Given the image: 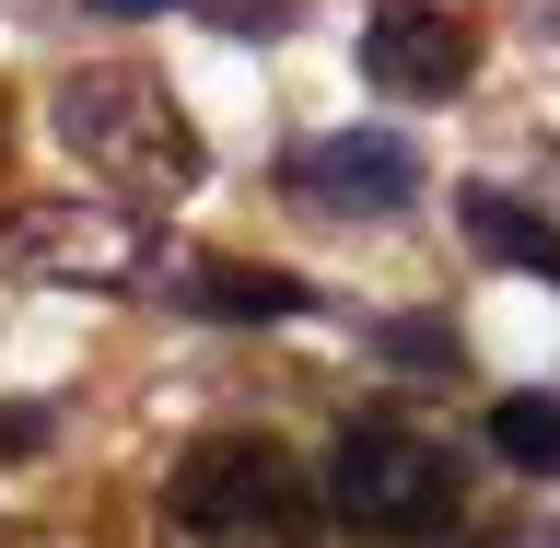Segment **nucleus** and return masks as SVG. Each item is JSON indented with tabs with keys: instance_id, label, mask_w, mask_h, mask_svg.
<instances>
[{
	"instance_id": "nucleus-1",
	"label": "nucleus",
	"mask_w": 560,
	"mask_h": 548,
	"mask_svg": "<svg viewBox=\"0 0 560 548\" xmlns=\"http://www.w3.org/2000/svg\"><path fill=\"white\" fill-rule=\"evenodd\" d=\"M315 525H327V502L292 467V444H269V432H199L164 467V502H152L164 548H315Z\"/></svg>"
},
{
	"instance_id": "nucleus-2",
	"label": "nucleus",
	"mask_w": 560,
	"mask_h": 548,
	"mask_svg": "<svg viewBox=\"0 0 560 548\" xmlns=\"http://www.w3.org/2000/svg\"><path fill=\"white\" fill-rule=\"evenodd\" d=\"M315 502H327L350 537L420 548V537H455V525H467V467H455L420 420L362 409V420H339V444L315 467Z\"/></svg>"
},
{
	"instance_id": "nucleus-3",
	"label": "nucleus",
	"mask_w": 560,
	"mask_h": 548,
	"mask_svg": "<svg viewBox=\"0 0 560 548\" xmlns=\"http://www.w3.org/2000/svg\"><path fill=\"white\" fill-rule=\"evenodd\" d=\"M47 117H59L70 164H94L129 210H164V199H187L210 175V140L187 129V105H175L152 70H70Z\"/></svg>"
},
{
	"instance_id": "nucleus-4",
	"label": "nucleus",
	"mask_w": 560,
	"mask_h": 548,
	"mask_svg": "<svg viewBox=\"0 0 560 548\" xmlns=\"http://www.w3.org/2000/svg\"><path fill=\"white\" fill-rule=\"evenodd\" d=\"M152 257H164L152 210L105 199V187H59V199L0 210V269L59 280V292H129V280H152Z\"/></svg>"
},
{
	"instance_id": "nucleus-5",
	"label": "nucleus",
	"mask_w": 560,
	"mask_h": 548,
	"mask_svg": "<svg viewBox=\"0 0 560 548\" xmlns=\"http://www.w3.org/2000/svg\"><path fill=\"white\" fill-rule=\"evenodd\" d=\"M280 187L315 210H339V222H385V210L420 199V152L397 129H315L280 152Z\"/></svg>"
},
{
	"instance_id": "nucleus-6",
	"label": "nucleus",
	"mask_w": 560,
	"mask_h": 548,
	"mask_svg": "<svg viewBox=\"0 0 560 548\" xmlns=\"http://www.w3.org/2000/svg\"><path fill=\"white\" fill-rule=\"evenodd\" d=\"M479 70V24L455 0H385L362 24V82L374 94H409V105H455Z\"/></svg>"
},
{
	"instance_id": "nucleus-7",
	"label": "nucleus",
	"mask_w": 560,
	"mask_h": 548,
	"mask_svg": "<svg viewBox=\"0 0 560 548\" xmlns=\"http://www.w3.org/2000/svg\"><path fill=\"white\" fill-rule=\"evenodd\" d=\"M455 234L479 245L490 269L549 280V292H560V222H549L537 199H514V187H467V199H455Z\"/></svg>"
},
{
	"instance_id": "nucleus-8",
	"label": "nucleus",
	"mask_w": 560,
	"mask_h": 548,
	"mask_svg": "<svg viewBox=\"0 0 560 548\" xmlns=\"http://www.w3.org/2000/svg\"><path fill=\"white\" fill-rule=\"evenodd\" d=\"M175 292L222 327H280V315H315V292L292 269H257V257H199V269H175Z\"/></svg>"
},
{
	"instance_id": "nucleus-9",
	"label": "nucleus",
	"mask_w": 560,
	"mask_h": 548,
	"mask_svg": "<svg viewBox=\"0 0 560 548\" xmlns=\"http://www.w3.org/2000/svg\"><path fill=\"white\" fill-rule=\"evenodd\" d=\"M490 455H502L514 479H560V397H537V385L490 397Z\"/></svg>"
},
{
	"instance_id": "nucleus-10",
	"label": "nucleus",
	"mask_w": 560,
	"mask_h": 548,
	"mask_svg": "<svg viewBox=\"0 0 560 548\" xmlns=\"http://www.w3.org/2000/svg\"><path fill=\"white\" fill-rule=\"evenodd\" d=\"M385 362H420V385L455 374V327L444 315H409V327H385Z\"/></svg>"
},
{
	"instance_id": "nucleus-11",
	"label": "nucleus",
	"mask_w": 560,
	"mask_h": 548,
	"mask_svg": "<svg viewBox=\"0 0 560 548\" xmlns=\"http://www.w3.org/2000/svg\"><path fill=\"white\" fill-rule=\"evenodd\" d=\"M24 455H47V409L12 397V409H0V467H24Z\"/></svg>"
},
{
	"instance_id": "nucleus-12",
	"label": "nucleus",
	"mask_w": 560,
	"mask_h": 548,
	"mask_svg": "<svg viewBox=\"0 0 560 548\" xmlns=\"http://www.w3.org/2000/svg\"><path fill=\"white\" fill-rule=\"evenodd\" d=\"M82 12H164V0H82Z\"/></svg>"
},
{
	"instance_id": "nucleus-13",
	"label": "nucleus",
	"mask_w": 560,
	"mask_h": 548,
	"mask_svg": "<svg viewBox=\"0 0 560 548\" xmlns=\"http://www.w3.org/2000/svg\"><path fill=\"white\" fill-rule=\"evenodd\" d=\"M0 164H12V94H0Z\"/></svg>"
},
{
	"instance_id": "nucleus-14",
	"label": "nucleus",
	"mask_w": 560,
	"mask_h": 548,
	"mask_svg": "<svg viewBox=\"0 0 560 548\" xmlns=\"http://www.w3.org/2000/svg\"><path fill=\"white\" fill-rule=\"evenodd\" d=\"M549 548H560V537H549Z\"/></svg>"
}]
</instances>
